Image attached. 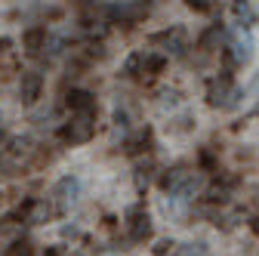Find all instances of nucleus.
<instances>
[{
  "label": "nucleus",
  "instance_id": "obj_5",
  "mask_svg": "<svg viewBox=\"0 0 259 256\" xmlns=\"http://www.w3.org/2000/svg\"><path fill=\"white\" fill-rule=\"evenodd\" d=\"M77 195H80V182H77L74 176H65V179H59V182H56V188H53L56 210H68V207L77 201Z\"/></svg>",
  "mask_w": 259,
  "mask_h": 256
},
{
  "label": "nucleus",
  "instance_id": "obj_8",
  "mask_svg": "<svg viewBox=\"0 0 259 256\" xmlns=\"http://www.w3.org/2000/svg\"><path fill=\"white\" fill-rule=\"evenodd\" d=\"M40 90H44V74L40 71H25L22 74V87H19V96L25 105H34L40 99Z\"/></svg>",
  "mask_w": 259,
  "mask_h": 256
},
{
  "label": "nucleus",
  "instance_id": "obj_15",
  "mask_svg": "<svg viewBox=\"0 0 259 256\" xmlns=\"http://www.w3.org/2000/svg\"><path fill=\"white\" fill-rule=\"evenodd\" d=\"M50 213H53V210H50L47 204H37V207H34V213H31V216H28V222H40V219H47Z\"/></svg>",
  "mask_w": 259,
  "mask_h": 256
},
{
  "label": "nucleus",
  "instance_id": "obj_10",
  "mask_svg": "<svg viewBox=\"0 0 259 256\" xmlns=\"http://www.w3.org/2000/svg\"><path fill=\"white\" fill-rule=\"evenodd\" d=\"M232 59L238 62V65H244V62L253 56V40H250V34H244V31H238V34L232 37Z\"/></svg>",
  "mask_w": 259,
  "mask_h": 256
},
{
  "label": "nucleus",
  "instance_id": "obj_11",
  "mask_svg": "<svg viewBox=\"0 0 259 256\" xmlns=\"http://www.w3.org/2000/svg\"><path fill=\"white\" fill-rule=\"evenodd\" d=\"M68 105L74 111H96V99H93V93H87V90H71L68 93Z\"/></svg>",
  "mask_w": 259,
  "mask_h": 256
},
{
  "label": "nucleus",
  "instance_id": "obj_12",
  "mask_svg": "<svg viewBox=\"0 0 259 256\" xmlns=\"http://www.w3.org/2000/svg\"><path fill=\"white\" fill-rule=\"evenodd\" d=\"M232 13H235V19H238L241 25H253V22L259 19V16H256V10L250 7V0H235Z\"/></svg>",
  "mask_w": 259,
  "mask_h": 256
},
{
  "label": "nucleus",
  "instance_id": "obj_1",
  "mask_svg": "<svg viewBox=\"0 0 259 256\" xmlns=\"http://www.w3.org/2000/svg\"><path fill=\"white\" fill-rule=\"evenodd\" d=\"M201 185H204V176L194 173V170H185V167H176V170H170L164 176V188L170 191L173 198H179V201L194 198L201 191Z\"/></svg>",
  "mask_w": 259,
  "mask_h": 256
},
{
  "label": "nucleus",
  "instance_id": "obj_13",
  "mask_svg": "<svg viewBox=\"0 0 259 256\" xmlns=\"http://www.w3.org/2000/svg\"><path fill=\"white\" fill-rule=\"evenodd\" d=\"M44 40H47V31H44V28H31L28 34H25V50H28V53H37Z\"/></svg>",
  "mask_w": 259,
  "mask_h": 256
},
{
  "label": "nucleus",
  "instance_id": "obj_18",
  "mask_svg": "<svg viewBox=\"0 0 259 256\" xmlns=\"http://www.w3.org/2000/svg\"><path fill=\"white\" fill-rule=\"evenodd\" d=\"M44 256H59V250H47V253H44Z\"/></svg>",
  "mask_w": 259,
  "mask_h": 256
},
{
  "label": "nucleus",
  "instance_id": "obj_6",
  "mask_svg": "<svg viewBox=\"0 0 259 256\" xmlns=\"http://www.w3.org/2000/svg\"><path fill=\"white\" fill-rule=\"evenodd\" d=\"M154 47H160L164 53H173V56H182L188 50V34L182 28L164 31V34H154Z\"/></svg>",
  "mask_w": 259,
  "mask_h": 256
},
{
  "label": "nucleus",
  "instance_id": "obj_19",
  "mask_svg": "<svg viewBox=\"0 0 259 256\" xmlns=\"http://www.w3.org/2000/svg\"><path fill=\"white\" fill-rule=\"evenodd\" d=\"M4 136H7V133H4V130H0V142H4Z\"/></svg>",
  "mask_w": 259,
  "mask_h": 256
},
{
  "label": "nucleus",
  "instance_id": "obj_17",
  "mask_svg": "<svg viewBox=\"0 0 259 256\" xmlns=\"http://www.w3.org/2000/svg\"><path fill=\"white\" fill-rule=\"evenodd\" d=\"M191 10H207V0H185Z\"/></svg>",
  "mask_w": 259,
  "mask_h": 256
},
{
  "label": "nucleus",
  "instance_id": "obj_7",
  "mask_svg": "<svg viewBox=\"0 0 259 256\" xmlns=\"http://www.w3.org/2000/svg\"><path fill=\"white\" fill-rule=\"evenodd\" d=\"M148 13V4L142 0H120V4H111L108 7V16L111 19H120V22H136Z\"/></svg>",
  "mask_w": 259,
  "mask_h": 256
},
{
  "label": "nucleus",
  "instance_id": "obj_16",
  "mask_svg": "<svg viewBox=\"0 0 259 256\" xmlns=\"http://www.w3.org/2000/svg\"><path fill=\"white\" fill-rule=\"evenodd\" d=\"M173 241H157V247H154V256H170L173 253Z\"/></svg>",
  "mask_w": 259,
  "mask_h": 256
},
{
  "label": "nucleus",
  "instance_id": "obj_2",
  "mask_svg": "<svg viewBox=\"0 0 259 256\" xmlns=\"http://www.w3.org/2000/svg\"><path fill=\"white\" fill-rule=\"evenodd\" d=\"M93 133H96V111H77L68 123H65L62 139H65V142L80 145V142H90V139H93Z\"/></svg>",
  "mask_w": 259,
  "mask_h": 256
},
{
  "label": "nucleus",
  "instance_id": "obj_3",
  "mask_svg": "<svg viewBox=\"0 0 259 256\" xmlns=\"http://www.w3.org/2000/svg\"><path fill=\"white\" fill-rule=\"evenodd\" d=\"M238 99H241V90H238L229 77H219V80H213V83H210L207 102H210L213 108H232Z\"/></svg>",
  "mask_w": 259,
  "mask_h": 256
},
{
  "label": "nucleus",
  "instance_id": "obj_9",
  "mask_svg": "<svg viewBox=\"0 0 259 256\" xmlns=\"http://www.w3.org/2000/svg\"><path fill=\"white\" fill-rule=\"evenodd\" d=\"M151 235V219L142 210H130V241H145Z\"/></svg>",
  "mask_w": 259,
  "mask_h": 256
},
{
  "label": "nucleus",
  "instance_id": "obj_14",
  "mask_svg": "<svg viewBox=\"0 0 259 256\" xmlns=\"http://www.w3.org/2000/svg\"><path fill=\"white\" fill-rule=\"evenodd\" d=\"M176 256H207V247L204 244H185Z\"/></svg>",
  "mask_w": 259,
  "mask_h": 256
},
{
  "label": "nucleus",
  "instance_id": "obj_4",
  "mask_svg": "<svg viewBox=\"0 0 259 256\" xmlns=\"http://www.w3.org/2000/svg\"><path fill=\"white\" fill-rule=\"evenodd\" d=\"M164 68V56H154V53H133L126 62V74L130 77H139V74H154Z\"/></svg>",
  "mask_w": 259,
  "mask_h": 256
}]
</instances>
